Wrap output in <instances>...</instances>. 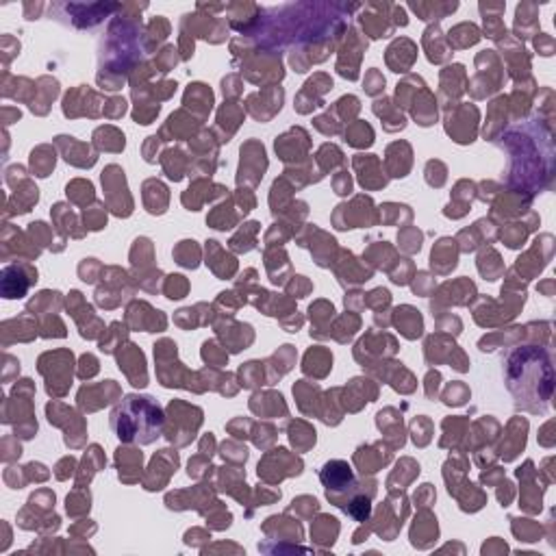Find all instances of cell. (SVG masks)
Returning <instances> with one entry per match:
<instances>
[{
	"instance_id": "ba28073f",
	"label": "cell",
	"mask_w": 556,
	"mask_h": 556,
	"mask_svg": "<svg viewBox=\"0 0 556 556\" xmlns=\"http://www.w3.org/2000/svg\"><path fill=\"white\" fill-rule=\"evenodd\" d=\"M415 55H417L415 43L402 37V39H395L387 48V63L393 68V72H407V68H411L415 61Z\"/></svg>"
},
{
	"instance_id": "3957f363",
	"label": "cell",
	"mask_w": 556,
	"mask_h": 556,
	"mask_svg": "<svg viewBox=\"0 0 556 556\" xmlns=\"http://www.w3.org/2000/svg\"><path fill=\"white\" fill-rule=\"evenodd\" d=\"M122 5L118 3H94V5H76V3H59V5H53L50 7V13L53 15H61V13H68L70 15V22L79 29H92L104 18H109L114 11H120Z\"/></svg>"
},
{
	"instance_id": "9a60e30c",
	"label": "cell",
	"mask_w": 556,
	"mask_h": 556,
	"mask_svg": "<svg viewBox=\"0 0 556 556\" xmlns=\"http://www.w3.org/2000/svg\"><path fill=\"white\" fill-rule=\"evenodd\" d=\"M252 411L259 413V415H276L278 409L280 411H287L285 402H283V395L280 393H257L250 402Z\"/></svg>"
},
{
	"instance_id": "484cf974",
	"label": "cell",
	"mask_w": 556,
	"mask_h": 556,
	"mask_svg": "<svg viewBox=\"0 0 556 556\" xmlns=\"http://www.w3.org/2000/svg\"><path fill=\"white\" fill-rule=\"evenodd\" d=\"M187 289H189V285H187L185 276L174 274V276H170V278H168L165 294H168V298H172V300H179V298H185Z\"/></svg>"
},
{
	"instance_id": "5b68a950",
	"label": "cell",
	"mask_w": 556,
	"mask_h": 556,
	"mask_svg": "<svg viewBox=\"0 0 556 556\" xmlns=\"http://www.w3.org/2000/svg\"><path fill=\"white\" fill-rule=\"evenodd\" d=\"M361 9H363V13L359 15V20H361L365 33L372 39L389 37L393 33L395 20H393V5L391 3H367Z\"/></svg>"
},
{
	"instance_id": "83f0119b",
	"label": "cell",
	"mask_w": 556,
	"mask_h": 556,
	"mask_svg": "<svg viewBox=\"0 0 556 556\" xmlns=\"http://www.w3.org/2000/svg\"><path fill=\"white\" fill-rule=\"evenodd\" d=\"M203 357H205V361L211 363V365H224L226 359H229V357H226V352H219L217 346H215L213 341H207V344H205Z\"/></svg>"
},
{
	"instance_id": "9c48e42d",
	"label": "cell",
	"mask_w": 556,
	"mask_h": 556,
	"mask_svg": "<svg viewBox=\"0 0 556 556\" xmlns=\"http://www.w3.org/2000/svg\"><path fill=\"white\" fill-rule=\"evenodd\" d=\"M57 146L63 150L65 161L81 165V168H90L96 163V154L90 150V146L79 144L74 137H57Z\"/></svg>"
},
{
	"instance_id": "f546056e",
	"label": "cell",
	"mask_w": 556,
	"mask_h": 556,
	"mask_svg": "<svg viewBox=\"0 0 556 556\" xmlns=\"http://www.w3.org/2000/svg\"><path fill=\"white\" fill-rule=\"evenodd\" d=\"M308 292H311V285L304 280V276H294L292 285H289V294L296 298H304Z\"/></svg>"
},
{
	"instance_id": "6da1fadb",
	"label": "cell",
	"mask_w": 556,
	"mask_h": 556,
	"mask_svg": "<svg viewBox=\"0 0 556 556\" xmlns=\"http://www.w3.org/2000/svg\"><path fill=\"white\" fill-rule=\"evenodd\" d=\"M506 385L515 395V405L532 411V402L545 409L552 391V365L548 352L537 346H526L510 354L506 363Z\"/></svg>"
},
{
	"instance_id": "52a82bcc",
	"label": "cell",
	"mask_w": 556,
	"mask_h": 556,
	"mask_svg": "<svg viewBox=\"0 0 556 556\" xmlns=\"http://www.w3.org/2000/svg\"><path fill=\"white\" fill-rule=\"evenodd\" d=\"M35 280H37V270H33L31 265L27 263L7 265L3 270V296L9 300L22 298Z\"/></svg>"
},
{
	"instance_id": "5bb4252c",
	"label": "cell",
	"mask_w": 556,
	"mask_h": 556,
	"mask_svg": "<svg viewBox=\"0 0 556 556\" xmlns=\"http://www.w3.org/2000/svg\"><path fill=\"white\" fill-rule=\"evenodd\" d=\"M478 39H480L478 27L470 25V22H463V25H459L450 31L446 41H448L450 48H467V46H474Z\"/></svg>"
},
{
	"instance_id": "7a4b0ae2",
	"label": "cell",
	"mask_w": 556,
	"mask_h": 556,
	"mask_svg": "<svg viewBox=\"0 0 556 556\" xmlns=\"http://www.w3.org/2000/svg\"><path fill=\"white\" fill-rule=\"evenodd\" d=\"M165 417L150 395H126L111 413V428L124 443H152L163 433Z\"/></svg>"
},
{
	"instance_id": "836d02e7",
	"label": "cell",
	"mask_w": 556,
	"mask_h": 556,
	"mask_svg": "<svg viewBox=\"0 0 556 556\" xmlns=\"http://www.w3.org/2000/svg\"><path fill=\"white\" fill-rule=\"evenodd\" d=\"M41 9H43V5H35V7H33V5L27 3V5H25V15H27L29 20H35V18L39 15Z\"/></svg>"
},
{
	"instance_id": "cb8c5ba5",
	"label": "cell",
	"mask_w": 556,
	"mask_h": 556,
	"mask_svg": "<svg viewBox=\"0 0 556 556\" xmlns=\"http://www.w3.org/2000/svg\"><path fill=\"white\" fill-rule=\"evenodd\" d=\"M174 257L181 265H185V268H196L198 259H200V250L196 248L194 241H181V246L174 250Z\"/></svg>"
},
{
	"instance_id": "4dcf8cb0",
	"label": "cell",
	"mask_w": 556,
	"mask_h": 556,
	"mask_svg": "<svg viewBox=\"0 0 556 556\" xmlns=\"http://www.w3.org/2000/svg\"><path fill=\"white\" fill-rule=\"evenodd\" d=\"M365 85H367V94H378V92H383V90H385V79H383L381 74H378V70H372V72L367 74Z\"/></svg>"
},
{
	"instance_id": "4316f807",
	"label": "cell",
	"mask_w": 556,
	"mask_h": 556,
	"mask_svg": "<svg viewBox=\"0 0 556 556\" xmlns=\"http://www.w3.org/2000/svg\"><path fill=\"white\" fill-rule=\"evenodd\" d=\"M179 50H176L174 46H165L161 53H159V57H157V68H159V72H168L172 65H176V61H179V55H176Z\"/></svg>"
},
{
	"instance_id": "ffe728a7",
	"label": "cell",
	"mask_w": 556,
	"mask_h": 556,
	"mask_svg": "<svg viewBox=\"0 0 556 556\" xmlns=\"http://www.w3.org/2000/svg\"><path fill=\"white\" fill-rule=\"evenodd\" d=\"M31 168L37 176H48V172L55 168V152L50 154L48 146H39L31 154Z\"/></svg>"
},
{
	"instance_id": "d4e9b609",
	"label": "cell",
	"mask_w": 556,
	"mask_h": 556,
	"mask_svg": "<svg viewBox=\"0 0 556 556\" xmlns=\"http://www.w3.org/2000/svg\"><path fill=\"white\" fill-rule=\"evenodd\" d=\"M68 196L74 200V203L85 205L87 200L94 198V187H92V183H87V181H72L68 185Z\"/></svg>"
},
{
	"instance_id": "7c38bea8",
	"label": "cell",
	"mask_w": 556,
	"mask_h": 556,
	"mask_svg": "<svg viewBox=\"0 0 556 556\" xmlns=\"http://www.w3.org/2000/svg\"><path fill=\"white\" fill-rule=\"evenodd\" d=\"M395 324L398 328L402 330V335L409 337V339H415L421 335V316L419 311L411 308V306H400L395 311Z\"/></svg>"
},
{
	"instance_id": "277c9868",
	"label": "cell",
	"mask_w": 556,
	"mask_h": 556,
	"mask_svg": "<svg viewBox=\"0 0 556 556\" xmlns=\"http://www.w3.org/2000/svg\"><path fill=\"white\" fill-rule=\"evenodd\" d=\"M320 478L326 487V496L330 502H335L337 506H346V496L348 491H352L357 482H354V476H352V470L346 461H328L322 472H320Z\"/></svg>"
},
{
	"instance_id": "44dd1931",
	"label": "cell",
	"mask_w": 556,
	"mask_h": 556,
	"mask_svg": "<svg viewBox=\"0 0 556 556\" xmlns=\"http://www.w3.org/2000/svg\"><path fill=\"white\" fill-rule=\"evenodd\" d=\"M168 33H170V22L163 18V15H157L154 18L150 25H148V29H146V48H152L154 43H159V41H163L165 37H168Z\"/></svg>"
},
{
	"instance_id": "1f68e13d",
	"label": "cell",
	"mask_w": 556,
	"mask_h": 556,
	"mask_svg": "<svg viewBox=\"0 0 556 556\" xmlns=\"http://www.w3.org/2000/svg\"><path fill=\"white\" fill-rule=\"evenodd\" d=\"M96 372H98V361L92 357V354H85V357L81 359V369H79L81 378H90Z\"/></svg>"
},
{
	"instance_id": "d6986e66",
	"label": "cell",
	"mask_w": 556,
	"mask_h": 556,
	"mask_svg": "<svg viewBox=\"0 0 556 556\" xmlns=\"http://www.w3.org/2000/svg\"><path fill=\"white\" fill-rule=\"evenodd\" d=\"M289 439H292V443L298 450H306L316 443V430L306 426L304 421H294V424L289 426Z\"/></svg>"
},
{
	"instance_id": "8992f818",
	"label": "cell",
	"mask_w": 556,
	"mask_h": 556,
	"mask_svg": "<svg viewBox=\"0 0 556 556\" xmlns=\"http://www.w3.org/2000/svg\"><path fill=\"white\" fill-rule=\"evenodd\" d=\"M265 168H268V161H265L263 146H259L257 142H248L246 146L241 148V165H239L237 181L257 185L261 181Z\"/></svg>"
},
{
	"instance_id": "8fae6325",
	"label": "cell",
	"mask_w": 556,
	"mask_h": 556,
	"mask_svg": "<svg viewBox=\"0 0 556 556\" xmlns=\"http://www.w3.org/2000/svg\"><path fill=\"white\" fill-rule=\"evenodd\" d=\"M539 29V18H537V5L535 3H522L515 13V33L517 37L526 39L532 37Z\"/></svg>"
},
{
	"instance_id": "4fadbf2b",
	"label": "cell",
	"mask_w": 556,
	"mask_h": 556,
	"mask_svg": "<svg viewBox=\"0 0 556 556\" xmlns=\"http://www.w3.org/2000/svg\"><path fill=\"white\" fill-rule=\"evenodd\" d=\"M452 239H441L437 243V248L433 250V268L439 272V274H446L450 272L454 265H456V252H454V246H452Z\"/></svg>"
},
{
	"instance_id": "d6a6232c",
	"label": "cell",
	"mask_w": 556,
	"mask_h": 556,
	"mask_svg": "<svg viewBox=\"0 0 556 556\" xmlns=\"http://www.w3.org/2000/svg\"><path fill=\"white\" fill-rule=\"evenodd\" d=\"M539 37L535 39V46H537V50L541 53V55H552V46H554V41H552V37H545L543 33H537Z\"/></svg>"
},
{
	"instance_id": "f1b7e54d",
	"label": "cell",
	"mask_w": 556,
	"mask_h": 556,
	"mask_svg": "<svg viewBox=\"0 0 556 556\" xmlns=\"http://www.w3.org/2000/svg\"><path fill=\"white\" fill-rule=\"evenodd\" d=\"M400 241H402V248L407 252H417L419 246H421V233H417L415 229L405 231L402 235H400Z\"/></svg>"
},
{
	"instance_id": "7402d4cb",
	"label": "cell",
	"mask_w": 556,
	"mask_h": 556,
	"mask_svg": "<svg viewBox=\"0 0 556 556\" xmlns=\"http://www.w3.org/2000/svg\"><path fill=\"white\" fill-rule=\"evenodd\" d=\"M257 231H259L257 222H250V224H246L239 235L233 237L231 248L237 250V252H248V250H252L255 248V235H257Z\"/></svg>"
},
{
	"instance_id": "603a6c76",
	"label": "cell",
	"mask_w": 556,
	"mask_h": 556,
	"mask_svg": "<svg viewBox=\"0 0 556 556\" xmlns=\"http://www.w3.org/2000/svg\"><path fill=\"white\" fill-rule=\"evenodd\" d=\"M346 137L352 146H369L374 142V133L372 128L365 124V122H359V124H352L346 133Z\"/></svg>"
},
{
	"instance_id": "ac0fdd59",
	"label": "cell",
	"mask_w": 556,
	"mask_h": 556,
	"mask_svg": "<svg viewBox=\"0 0 556 556\" xmlns=\"http://www.w3.org/2000/svg\"><path fill=\"white\" fill-rule=\"evenodd\" d=\"M189 102H196L194 107H198L200 109V114H203V118L209 114L211 111V104H213V94H211V90L207 85H200V83H196V85H189V90H187V94H185V104H189Z\"/></svg>"
},
{
	"instance_id": "e0dca14e",
	"label": "cell",
	"mask_w": 556,
	"mask_h": 556,
	"mask_svg": "<svg viewBox=\"0 0 556 556\" xmlns=\"http://www.w3.org/2000/svg\"><path fill=\"white\" fill-rule=\"evenodd\" d=\"M459 7V3H411V9L421 18V20H439L446 18Z\"/></svg>"
},
{
	"instance_id": "2e32d148",
	"label": "cell",
	"mask_w": 556,
	"mask_h": 556,
	"mask_svg": "<svg viewBox=\"0 0 556 556\" xmlns=\"http://www.w3.org/2000/svg\"><path fill=\"white\" fill-rule=\"evenodd\" d=\"M330 363H332V357L326 352V350H308V354L304 357V372L306 374H316L318 378L326 376L328 369H330Z\"/></svg>"
},
{
	"instance_id": "30bf717a",
	"label": "cell",
	"mask_w": 556,
	"mask_h": 556,
	"mask_svg": "<svg viewBox=\"0 0 556 556\" xmlns=\"http://www.w3.org/2000/svg\"><path fill=\"white\" fill-rule=\"evenodd\" d=\"M421 43H424V48H426V55L433 63H441V61H446L450 57V46H448V41L446 37H443L439 25H433L424 31V37H421Z\"/></svg>"
}]
</instances>
